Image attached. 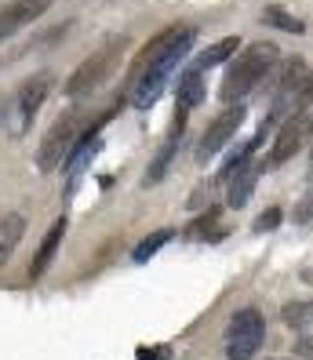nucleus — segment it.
<instances>
[{
  "label": "nucleus",
  "mask_w": 313,
  "mask_h": 360,
  "mask_svg": "<svg viewBox=\"0 0 313 360\" xmlns=\"http://www.w3.org/2000/svg\"><path fill=\"white\" fill-rule=\"evenodd\" d=\"M309 102H313V73H306L299 84V110H306Z\"/></svg>",
  "instance_id": "b1692460"
},
{
  "label": "nucleus",
  "mask_w": 313,
  "mask_h": 360,
  "mask_svg": "<svg viewBox=\"0 0 313 360\" xmlns=\"http://www.w3.org/2000/svg\"><path fill=\"white\" fill-rule=\"evenodd\" d=\"M262 22L277 26V30H284V33H302V30H306V26H302V18L288 15L284 8H266V11H262Z\"/></svg>",
  "instance_id": "6ab92c4d"
},
{
  "label": "nucleus",
  "mask_w": 313,
  "mask_h": 360,
  "mask_svg": "<svg viewBox=\"0 0 313 360\" xmlns=\"http://www.w3.org/2000/svg\"><path fill=\"white\" fill-rule=\"evenodd\" d=\"M120 55H124V37H110L95 55H88V58L70 73V80H66V88H62V91H66L70 98H84V95L98 91L102 84L113 77V70L120 66Z\"/></svg>",
  "instance_id": "7ed1b4c3"
},
{
  "label": "nucleus",
  "mask_w": 313,
  "mask_h": 360,
  "mask_svg": "<svg viewBox=\"0 0 313 360\" xmlns=\"http://www.w3.org/2000/svg\"><path fill=\"white\" fill-rule=\"evenodd\" d=\"M313 219V186L306 189V197L295 204V222H309Z\"/></svg>",
  "instance_id": "5701e85b"
},
{
  "label": "nucleus",
  "mask_w": 313,
  "mask_h": 360,
  "mask_svg": "<svg viewBox=\"0 0 313 360\" xmlns=\"http://www.w3.org/2000/svg\"><path fill=\"white\" fill-rule=\"evenodd\" d=\"M172 237H175V229H153L150 237H146V240L135 248V255H132V259H135V262H150L164 244H172Z\"/></svg>",
  "instance_id": "a211bd4d"
},
{
  "label": "nucleus",
  "mask_w": 313,
  "mask_h": 360,
  "mask_svg": "<svg viewBox=\"0 0 313 360\" xmlns=\"http://www.w3.org/2000/svg\"><path fill=\"white\" fill-rule=\"evenodd\" d=\"M266 167H269V164H259V160L241 164L237 172L226 179V204H229V207H244L248 200H252V193H255V186H259V179H262Z\"/></svg>",
  "instance_id": "9b49d317"
},
{
  "label": "nucleus",
  "mask_w": 313,
  "mask_h": 360,
  "mask_svg": "<svg viewBox=\"0 0 313 360\" xmlns=\"http://www.w3.org/2000/svg\"><path fill=\"white\" fill-rule=\"evenodd\" d=\"M207 95V84H204V73L200 70H186L175 84V102H179V110H197V105L204 102Z\"/></svg>",
  "instance_id": "dca6fc26"
},
{
  "label": "nucleus",
  "mask_w": 313,
  "mask_h": 360,
  "mask_svg": "<svg viewBox=\"0 0 313 360\" xmlns=\"http://www.w3.org/2000/svg\"><path fill=\"white\" fill-rule=\"evenodd\" d=\"M23 237H26V219L18 215V211H8V215L0 219V266L11 262V255L18 251Z\"/></svg>",
  "instance_id": "2eb2a0df"
},
{
  "label": "nucleus",
  "mask_w": 313,
  "mask_h": 360,
  "mask_svg": "<svg viewBox=\"0 0 313 360\" xmlns=\"http://www.w3.org/2000/svg\"><path fill=\"white\" fill-rule=\"evenodd\" d=\"M160 356H168V353H153V349H139V360H160Z\"/></svg>",
  "instance_id": "393cba45"
},
{
  "label": "nucleus",
  "mask_w": 313,
  "mask_h": 360,
  "mask_svg": "<svg viewBox=\"0 0 313 360\" xmlns=\"http://www.w3.org/2000/svg\"><path fill=\"white\" fill-rule=\"evenodd\" d=\"M237 51H241V40H237V37H222V40H215V44H207V51H200V55L193 58L190 70L207 73L212 66H219V62H226L229 55H237Z\"/></svg>",
  "instance_id": "f3484780"
},
{
  "label": "nucleus",
  "mask_w": 313,
  "mask_h": 360,
  "mask_svg": "<svg viewBox=\"0 0 313 360\" xmlns=\"http://www.w3.org/2000/svg\"><path fill=\"white\" fill-rule=\"evenodd\" d=\"M277 44H269V40H259V44H248L234 62H229V70L222 77V102H241L244 95H252L259 84L266 80V73L277 66Z\"/></svg>",
  "instance_id": "f257e3e1"
},
{
  "label": "nucleus",
  "mask_w": 313,
  "mask_h": 360,
  "mask_svg": "<svg viewBox=\"0 0 313 360\" xmlns=\"http://www.w3.org/2000/svg\"><path fill=\"white\" fill-rule=\"evenodd\" d=\"M48 8H51V0H8L0 8V40H8L15 33H23L26 26H33Z\"/></svg>",
  "instance_id": "9d476101"
},
{
  "label": "nucleus",
  "mask_w": 313,
  "mask_h": 360,
  "mask_svg": "<svg viewBox=\"0 0 313 360\" xmlns=\"http://www.w3.org/2000/svg\"><path fill=\"white\" fill-rule=\"evenodd\" d=\"M186 113H190V110H179V117H175V124H172V135H168V142L160 146V153H157V160L150 164V172H146L142 186H157L164 175H168V167H172V160H175V153H179V142H182V135H186Z\"/></svg>",
  "instance_id": "f8f14e48"
},
{
  "label": "nucleus",
  "mask_w": 313,
  "mask_h": 360,
  "mask_svg": "<svg viewBox=\"0 0 313 360\" xmlns=\"http://www.w3.org/2000/svg\"><path fill=\"white\" fill-rule=\"evenodd\" d=\"M266 338V321L259 309H241L226 328V356L229 360H252Z\"/></svg>",
  "instance_id": "423d86ee"
},
{
  "label": "nucleus",
  "mask_w": 313,
  "mask_h": 360,
  "mask_svg": "<svg viewBox=\"0 0 313 360\" xmlns=\"http://www.w3.org/2000/svg\"><path fill=\"white\" fill-rule=\"evenodd\" d=\"M241 124H244V105H241V102H237V105L229 102V110H222V113L212 120V128L204 131V139H200V146H197V160H212L222 146L237 135Z\"/></svg>",
  "instance_id": "1a4fd4ad"
},
{
  "label": "nucleus",
  "mask_w": 313,
  "mask_h": 360,
  "mask_svg": "<svg viewBox=\"0 0 313 360\" xmlns=\"http://www.w3.org/2000/svg\"><path fill=\"white\" fill-rule=\"evenodd\" d=\"M190 48H193V40H190V44L172 48L168 55H160L157 62H150V66L139 73V80L132 84V91H128V98H132L135 110H153V105L160 102V95H164V88H168L172 73L182 66V58L190 55Z\"/></svg>",
  "instance_id": "20e7f679"
},
{
  "label": "nucleus",
  "mask_w": 313,
  "mask_h": 360,
  "mask_svg": "<svg viewBox=\"0 0 313 360\" xmlns=\"http://www.w3.org/2000/svg\"><path fill=\"white\" fill-rule=\"evenodd\" d=\"M291 360H302V356H291Z\"/></svg>",
  "instance_id": "a878e982"
},
{
  "label": "nucleus",
  "mask_w": 313,
  "mask_h": 360,
  "mask_svg": "<svg viewBox=\"0 0 313 360\" xmlns=\"http://www.w3.org/2000/svg\"><path fill=\"white\" fill-rule=\"evenodd\" d=\"M281 226V207H269V211H262V215L255 219V229L259 233H269V229H277Z\"/></svg>",
  "instance_id": "4be33fe9"
},
{
  "label": "nucleus",
  "mask_w": 313,
  "mask_h": 360,
  "mask_svg": "<svg viewBox=\"0 0 313 360\" xmlns=\"http://www.w3.org/2000/svg\"><path fill=\"white\" fill-rule=\"evenodd\" d=\"M102 120H106V117H102ZM102 120H98V124H91V128H88L84 135H80V139L73 142V150H70L66 164H62V167H66V175H80V172H84V167H88L95 157H98V150H102V139H98Z\"/></svg>",
  "instance_id": "ddd939ff"
},
{
  "label": "nucleus",
  "mask_w": 313,
  "mask_h": 360,
  "mask_svg": "<svg viewBox=\"0 0 313 360\" xmlns=\"http://www.w3.org/2000/svg\"><path fill=\"white\" fill-rule=\"evenodd\" d=\"M190 40H197V30H193V26H168V30H160L150 44L139 51L135 66H132V73H128V91H132V84L139 80V73L150 66V62H157L160 55H168V51L179 48V44H190Z\"/></svg>",
  "instance_id": "6e6552de"
},
{
  "label": "nucleus",
  "mask_w": 313,
  "mask_h": 360,
  "mask_svg": "<svg viewBox=\"0 0 313 360\" xmlns=\"http://www.w3.org/2000/svg\"><path fill=\"white\" fill-rule=\"evenodd\" d=\"M77 139H80V117H77V113L58 117L51 128H48L44 142L37 146V172L48 175V172H55V167H62Z\"/></svg>",
  "instance_id": "39448f33"
},
{
  "label": "nucleus",
  "mask_w": 313,
  "mask_h": 360,
  "mask_svg": "<svg viewBox=\"0 0 313 360\" xmlns=\"http://www.w3.org/2000/svg\"><path fill=\"white\" fill-rule=\"evenodd\" d=\"M51 80H55V77H51L48 70H40V73H33L30 80L18 84V91L8 98V105H4V131H8L11 139H26V131L33 128L40 105H44V98H48V91H51Z\"/></svg>",
  "instance_id": "f03ea898"
},
{
  "label": "nucleus",
  "mask_w": 313,
  "mask_h": 360,
  "mask_svg": "<svg viewBox=\"0 0 313 360\" xmlns=\"http://www.w3.org/2000/svg\"><path fill=\"white\" fill-rule=\"evenodd\" d=\"M284 324L288 328H306L313 324V302H295V306H284Z\"/></svg>",
  "instance_id": "aec40b11"
},
{
  "label": "nucleus",
  "mask_w": 313,
  "mask_h": 360,
  "mask_svg": "<svg viewBox=\"0 0 313 360\" xmlns=\"http://www.w3.org/2000/svg\"><path fill=\"white\" fill-rule=\"evenodd\" d=\"M66 229H70L66 215H62V219H55V222L48 226L44 240H40V251H37V259H33V266H30V277H33V281H37V277H44V269H48V266L55 262L58 248H62V237H66Z\"/></svg>",
  "instance_id": "4468645a"
},
{
  "label": "nucleus",
  "mask_w": 313,
  "mask_h": 360,
  "mask_svg": "<svg viewBox=\"0 0 313 360\" xmlns=\"http://www.w3.org/2000/svg\"><path fill=\"white\" fill-rule=\"evenodd\" d=\"M215 222H219V211H215V207H207L204 215H200L190 229H186V237H190V240H204V237H207V229H212Z\"/></svg>",
  "instance_id": "412c9836"
},
{
  "label": "nucleus",
  "mask_w": 313,
  "mask_h": 360,
  "mask_svg": "<svg viewBox=\"0 0 313 360\" xmlns=\"http://www.w3.org/2000/svg\"><path fill=\"white\" fill-rule=\"evenodd\" d=\"M309 139H313V113L309 110H295L284 124H281V131H277V139H274V150H269V167H281V164H288L295 153H302L306 146H309Z\"/></svg>",
  "instance_id": "0eeeda50"
}]
</instances>
